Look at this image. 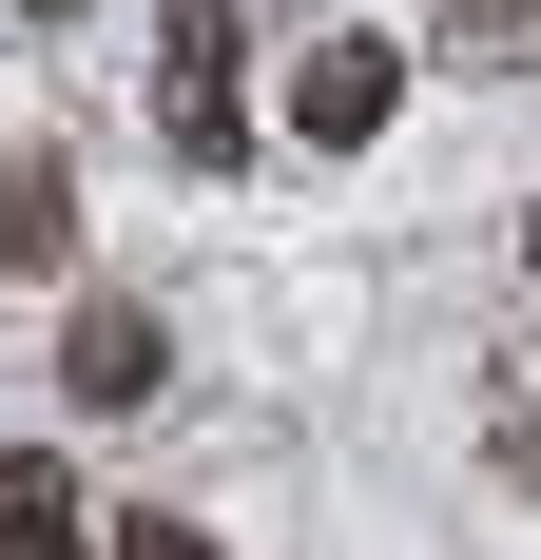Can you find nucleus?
I'll use <instances>...</instances> for the list:
<instances>
[{
    "label": "nucleus",
    "instance_id": "nucleus-7",
    "mask_svg": "<svg viewBox=\"0 0 541 560\" xmlns=\"http://www.w3.org/2000/svg\"><path fill=\"white\" fill-rule=\"evenodd\" d=\"M445 39H464V58H503V39H541V0H445Z\"/></svg>",
    "mask_w": 541,
    "mask_h": 560
},
{
    "label": "nucleus",
    "instance_id": "nucleus-6",
    "mask_svg": "<svg viewBox=\"0 0 541 560\" xmlns=\"http://www.w3.org/2000/svg\"><path fill=\"white\" fill-rule=\"evenodd\" d=\"M116 560H214V522L194 503H116Z\"/></svg>",
    "mask_w": 541,
    "mask_h": 560
},
{
    "label": "nucleus",
    "instance_id": "nucleus-2",
    "mask_svg": "<svg viewBox=\"0 0 541 560\" xmlns=\"http://www.w3.org/2000/svg\"><path fill=\"white\" fill-rule=\"evenodd\" d=\"M156 387H174V329L136 290H78V310H58V406H78V425H136Z\"/></svg>",
    "mask_w": 541,
    "mask_h": 560
},
{
    "label": "nucleus",
    "instance_id": "nucleus-8",
    "mask_svg": "<svg viewBox=\"0 0 541 560\" xmlns=\"http://www.w3.org/2000/svg\"><path fill=\"white\" fill-rule=\"evenodd\" d=\"M20 20H78V0H20Z\"/></svg>",
    "mask_w": 541,
    "mask_h": 560
},
{
    "label": "nucleus",
    "instance_id": "nucleus-4",
    "mask_svg": "<svg viewBox=\"0 0 541 560\" xmlns=\"http://www.w3.org/2000/svg\"><path fill=\"white\" fill-rule=\"evenodd\" d=\"M0 560H97V503L58 445H0Z\"/></svg>",
    "mask_w": 541,
    "mask_h": 560
},
{
    "label": "nucleus",
    "instance_id": "nucleus-3",
    "mask_svg": "<svg viewBox=\"0 0 541 560\" xmlns=\"http://www.w3.org/2000/svg\"><path fill=\"white\" fill-rule=\"evenodd\" d=\"M387 116H406V39H387V20H329V39L290 58V136H310V155H368Z\"/></svg>",
    "mask_w": 541,
    "mask_h": 560
},
{
    "label": "nucleus",
    "instance_id": "nucleus-5",
    "mask_svg": "<svg viewBox=\"0 0 541 560\" xmlns=\"http://www.w3.org/2000/svg\"><path fill=\"white\" fill-rule=\"evenodd\" d=\"M0 271H78V174L58 155H0Z\"/></svg>",
    "mask_w": 541,
    "mask_h": 560
},
{
    "label": "nucleus",
    "instance_id": "nucleus-1",
    "mask_svg": "<svg viewBox=\"0 0 541 560\" xmlns=\"http://www.w3.org/2000/svg\"><path fill=\"white\" fill-rule=\"evenodd\" d=\"M156 136L194 174H252V20L232 0H174L156 20Z\"/></svg>",
    "mask_w": 541,
    "mask_h": 560
},
{
    "label": "nucleus",
    "instance_id": "nucleus-9",
    "mask_svg": "<svg viewBox=\"0 0 541 560\" xmlns=\"http://www.w3.org/2000/svg\"><path fill=\"white\" fill-rule=\"evenodd\" d=\"M522 252H541V213H522Z\"/></svg>",
    "mask_w": 541,
    "mask_h": 560
}]
</instances>
